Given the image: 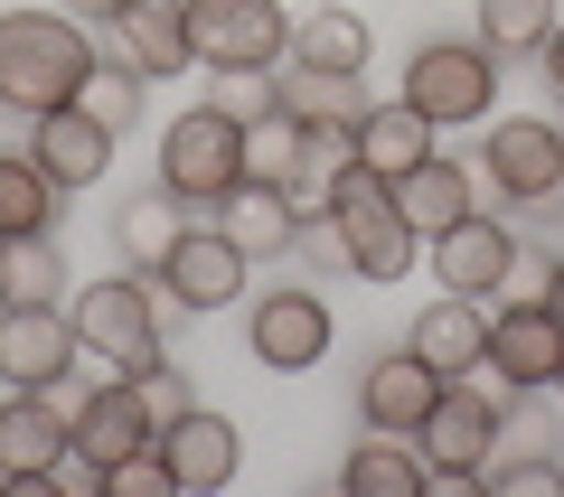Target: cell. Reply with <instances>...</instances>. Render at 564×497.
<instances>
[{"label":"cell","mask_w":564,"mask_h":497,"mask_svg":"<svg viewBox=\"0 0 564 497\" xmlns=\"http://www.w3.org/2000/svg\"><path fill=\"white\" fill-rule=\"evenodd\" d=\"M104 47L76 29V10H0V113H57V103H76L85 66H95Z\"/></svg>","instance_id":"1"},{"label":"cell","mask_w":564,"mask_h":497,"mask_svg":"<svg viewBox=\"0 0 564 497\" xmlns=\"http://www.w3.org/2000/svg\"><path fill=\"white\" fill-rule=\"evenodd\" d=\"M76 339H85V357H95L104 376H141L151 357H170V347H161V300H151L141 273L85 281V291H76Z\"/></svg>","instance_id":"2"},{"label":"cell","mask_w":564,"mask_h":497,"mask_svg":"<svg viewBox=\"0 0 564 497\" xmlns=\"http://www.w3.org/2000/svg\"><path fill=\"white\" fill-rule=\"evenodd\" d=\"M508 422H518V404H508V385L499 376H462V385H443V404H433V413H423V460H433V478H480L489 460H499V432Z\"/></svg>","instance_id":"3"},{"label":"cell","mask_w":564,"mask_h":497,"mask_svg":"<svg viewBox=\"0 0 564 497\" xmlns=\"http://www.w3.org/2000/svg\"><path fill=\"white\" fill-rule=\"evenodd\" d=\"M404 103H414L433 132L489 122V103H499V57H489L480 38H423L414 66H404Z\"/></svg>","instance_id":"4"},{"label":"cell","mask_w":564,"mask_h":497,"mask_svg":"<svg viewBox=\"0 0 564 497\" xmlns=\"http://www.w3.org/2000/svg\"><path fill=\"white\" fill-rule=\"evenodd\" d=\"M329 225H339L348 273H358V281H404V273H414V244H423V235L404 225L395 188H386L377 169H358V159L339 169V207H329Z\"/></svg>","instance_id":"5"},{"label":"cell","mask_w":564,"mask_h":497,"mask_svg":"<svg viewBox=\"0 0 564 497\" xmlns=\"http://www.w3.org/2000/svg\"><path fill=\"white\" fill-rule=\"evenodd\" d=\"M245 179V122L226 103H188L161 132V188H180L188 207H217Z\"/></svg>","instance_id":"6"},{"label":"cell","mask_w":564,"mask_h":497,"mask_svg":"<svg viewBox=\"0 0 564 497\" xmlns=\"http://www.w3.org/2000/svg\"><path fill=\"white\" fill-rule=\"evenodd\" d=\"M188 47L198 66H282L292 57V20L282 0H188Z\"/></svg>","instance_id":"7"},{"label":"cell","mask_w":564,"mask_h":497,"mask_svg":"<svg viewBox=\"0 0 564 497\" xmlns=\"http://www.w3.org/2000/svg\"><path fill=\"white\" fill-rule=\"evenodd\" d=\"M489 376L508 395H545L564 376V319L545 300H489Z\"/></svg>","instance_id":"8"},{"label":"cell","mask_w":564,"mask_h":497,"mask_svg":"<svg viewBox=\"0 0 564 497\" xmlns=\"http://www.w3.org/2000/svg\"><path fill=\"white\" fill-rule=\"evenodd\" d=\"M76 366H85L76 310H57V300H10L0 310V385H57Z\"/></svg>","instance_id":"9"},{"label":"cell","mask_w":564,"mask_h":497,"mask_svg":"<svg viewBox=\"0 0 564 497\" xmlns=\"http://www.w3.org/2000/svg\"><path fill=\"white\" fill-rule=\"evenodd\" d=\"M245 347H254V366H273V376H311V366L329 357V300L321 291H263L254 310H245Z\"/></svg>","instance_id":"10"},{"label":"cell","mask_w":564,"mask_h":497,"mask_svg":"<svg viewBox=\"0 0 564 497\" xmlns=\"http://www.w3.org/2000/svg\"><path fill=\"white\" fill-rule=\"evenodd\" d=\"M104 57H122L151 85L188 76L198 66V47H188V0H122L113 20H104Z\"/></svg>","instance_id":"11"},{"label":"cell","mask_w":564,"mask_h":497,"mask_svg":"<svg viewBox=\"0 0 564 497\" xmlns=\"http://www.w3.org/2000/svg\"><path fill=\"white\" fill-rule=\"evenodd\" d=\"M245 273H254V263L236 254L226 225H188V235L170 244V263H161V291L180 300L188 319H207V310H236L245 300Z\"/></svg>","instance_id":"12"},{"label":"cell","mask_w":564,"mask_h":497,"mask_svg":"<svg viewBox=\"0 0 564 497\" xmlns=\"http://www.w3.org/2000/svg\"><path fill=\"white\" fill-rule=\"evenodd\" d=\"M489 198L499 207L564 198V122H489Z\"/></svg>","instance_id":"13"},{"label":"cell","mask_w":564,"mask_h":497,"mask_svg":"<svg viewBox=\"0 0 564 497\" xmlns=\"http://www.w3.org/2000/svg\"><path fill=\"white\" fill-rule=\"evenodd\" d=\"M508 263H518V235H508L489 207L433 235V281L462 291V300H499V291H508Z\"/></svg>","instance_id":"14"},{"label":"cell","mask_w":564,"mask_h":497,"mask_svg":"<svg viewBox=\"0 0 564 497\" xmlns=\"http://www.w3.org/2000/svg\"><path fill=\"white\" fill-rule=\"evenodd\" d=\"M273 103H282L292 122H311V132H329V141H358V122H367V76L282 57V66H273Z\"/></svg>","instance_id":"15"},{"label":"cell","mask_w":564,"mask_h":497,"mask_svg":"<svg viewBox=\"0 0 564 497\" xmlns=\"http://www.w3.org/2000/svg\"><path fill=\"white\" fill-rule=\"evenodd\" d=\"M161 460H170V488H180V497H207V488H226V478L245 470V441H236L226 413L188 404L180 422H161Z\"/></svg>","instance_id":"16"},{"label":"cell","mask_w":564,"mask_h":497,"mask_svg":"<svg viewBox=\"0 0 564 497\" xmlns=\"http://www.w3.org/2000/svg\"><path fill=\"white\" fill-rule=\"evenodd\" d=\"M76 451L95 460V470H113V460H132V451H161V422H151V404L132 395V376L85 385V404H76Z\"/></svg>","instance_id":"17"},{"label":"cell","mask_w":564,"mask_h":497,"mask_svg":"<svg viewBox=\"0 0 564 497\" xmlns=\"http://www.w3.org/2000/svg\"><path fill=\"white\" fill-rule=\"evenodd\" d=\"M433 404H443V376H433L414 347H395V357H377L358 376V422H367V432H404V441H414Z\"/></svg>","instance_id":"18"},{"label":"cell","mask_w":564,"mask_h":497,"mask_svg":"<svg viewBox=\"0 0 564 497\" xmlns=\"http://www.w3.org/2000/svg\"><path fill=\"white\" fill-rule=\"evenodd\" d=\"M395 188V207H404V225H414L423 244L443 235V225H462V217H480V169L470 159H452V151H433V159H414L404 179H386Z\"/></svg>","instance_id":"19"},{"label":"cell","mask_w":564,"mask_h":497,"mask_svg":"<svg viewBox=\"0 0 564 497\" xmlns=\"http://www.w3.org/2000/svg\"><path fill=\"white\" fill-rule=\"evenodd\" d=\"M29 159H39L66 198H76V188H95L104 169H113V132H104L95 113H76V103H57V113L29 122Z\"/></svg>","instance_id":"20"},{"label":"cell","mask_w":564,"mask_h":497,"mask_svg":"<svg viewBox=\"0 0 564 497\" xmlns=\"http://www.w3.org/2000/svg\"><path fill=\"white\" fill-rule=\"evenodd\" d=\"M404 347H414L443 385H462V376H480V366H489V310H480V300H462V291H443L433 310H414V339H404Z\"/></svg>","instance_id":"21"},{"label":"cell","mask_w":564,"mask_h":497,"mask_svg":"<svg viewBox=\"0 0 564 497\" xmlns=\"http://www.w3.org/2000/svg\"><path fill=\"white\" fill-rule=\"evenodd\" d=\"M188 225H198V217H188V198H180V188H161V179L141 188V198H122V207H113V254H122V273H161L170 244H180Z\"/></svg>","instance_id":"22"},{"label":"cell","mask_w":564,"mask_h":497,"mask_svg":"<svg viewBox=\"0 0 564 497\" xmlns=\"http://www.w3.org/2000/svg\"><path fill=\"white\" fill-rule=\"evenodd\" d=\"M217 225L236 235L245 263H273V254H292V244H302V217H292V198H282L273 179H236V188L217 198Z\"/></svg>","instance_id":"23"},{"label":"cell","mask_w":564,"mask_h":497,"mask_svg":"<svg viewBox=\"0 0 564 497\" xmlns=\"http://www.w3.org/2000/svg\"><path fill=\"white\" fill-rule=\"evenodd\" d=\"M433 122L414 113V103H367V122H358V141H348V159H358V169H377V179H404V169H414V159H433Z\"/></svg>","instance_id":"24"},{"label":"cell","mask_w":564,"mask_h":497,"mask_svg":"<svg viewBox=\"0 0 564 497\" xmlns=\"http://www.w3.org/2000/svg\"><path fill=\"white\" fill-rule=\"evenodd\" d=\"M339 488H367V497H423V488H433V460H423V441L377 432V441H358V451L339 460Z\"/></svg>","instance_id":"25"},{"label":"cell","mask_w":564,"mask_h":497,"mask_svg":"<svg viewBox=\"0 0 564 497\" xmlns=\"http://www.w3.org/2000/svg\"><path fill=\"white\" fill-rule=\"evenodd\" d=\"M57 207H66V188L29 159V141H20V151H0V244L47 235V225H57Z\"/></svg>","instance_id":"26"},{"label":"cell","mask_w":564,"mask_h":497,"mask_svg":"<svg viewBox=\"0 0 564 497\" xmlns=\"http://www.w3.org/2000/svg\"><path fill=\"white\" fill-rule=\"evenodd\" d=\"M311 151H321V132H311V122H292L273 103V113L263 122H245V179H273V188H292L311 169Z\"/></svg>","instance_id":"27"},{"label":"cell","mask_w":564,"mask_h":497,"mask_svg":"<svg viewBox=\"0 0 564 497\" xmlns=\"http://www.w3.org/2000/svg\"><path fill=\"white\" fill-rule=\"evenodd\" d=\"M367 20L358 10H311V20H292V57L302 66H348V76H367Z\"/></svg>","instance_id":"28"},{"label":"cell","mask_w":564,"mask_h":497,"mask_svg":"<svg viewBox=\"0 0 564 497\" xmlns=\"http://www.w3.org/2000/svg\"><path fill=\"white\" fill-rule=\"evenodd\" d=\"M141 103H151V76H132L122 57H95V66H85V85H76V113H95L113 141L141 122Z\"/></svg>","instance_id":"29"},{"label":"cell","mask_w":564,"mask_h":497,"mask_svg":"<svg viewBox=\"0 0 564 497\" xmlns=\"http://www.w3.org/2000/svg\"><path fill=\"white\" fill-rule=\"evenodd\" d=\"M555 38V0H480V47L489 57H536V47Z\"/></svg>","instance_id":"30"},{"label":"cell","mask_w":564,"mask_h":497,"mask_svg":"<svg viewBox=\"0 0 564 497\" xmlns=\"http://www.w3.org/2000/svg\"><path fill=\"white\" fill-rule=\"evenodd\" d=\"M57 291H66L57 225H47V235H20V244H10V300H57Z\"/></svg>","instance_id":"31"},{"label":"cell","mask_w":564,"mask_h":497,"mask_svg":"<svg viewBox=\"0 0 564 497\" xmlns=\"http://www.w3.org/2000/svg\"><path fill=\"white\" fill-rule=\"evenodd\" d=\"M470 488H489V497H564V460H489Z\"/></svg>","instance_id":"32"},{"label":"cell","mask_w":564,"mask_h":497,"mask_svg":"<svg viewBox=\"0 0 564 497\" xmlns=\"http://www.w3.org/2000/svg\"><path fill=\"white\" fill-rule=\"evenodd\" d=\"M132 395L151 404V422H180L188 404H198V385H188V366H170V357H151V366H141V376H132Z\"/></svg>","instance_id":"33"},{"label":"cell","mask_w":564,"mask_h":497,"mask_svg":"<svg viewBox=\"0 0 564 497\" xmlns=\"http://www.w3.org/2000/svg\"><path fill=\"white\" fill-rule=\"evenodd\" d=\"M207 103H226L236 122H263L273 113V66H217V95Z\"/></svg>","instance_id":"34"},{"label":"cell","mask_w":564,"mask_h":497,"mask_svg":"<svg viewBox=\"0 0 564 497\" xmlns=\"http://www.w3.org/2000/svg\"><path fill=\"white\" fill-rule=\"evenodd\" d=\"M161 488H170V460L161 451H132V460L104 470V497H161Z\"/></svg>","instance_id":"35"},{"label":"cell","mask_w":564,"mask_h":497,"mask_svg":"<svg viewBox=\"0 0 564 497\" xmlns=\"http://www.w3.org/2000/svg\"><path fill=\"white\" fill-rule=\"evenodd\" d=\"M555 254H564V244H555ZM555 254H527V244H518V263H508V291H499V300H545V291H555Z\"/></svg>","instance_id":"36"},{"label":"cell","mask_w":564,"mask_h":497,"mask_svg":"<svg viewBox=\"0 0 564 497\" xmlns=\"http://www.w3.org/2000/svg\"><path fill=\"white\" fill-rule=\"evenodd\" d=\"M536 66H545V85H555V103H564V20H555V38L536 47Z\"/></svg>","instance_id":"37"},{"label":"cell","mask_w":564,"mask_h":497,"mask_svg":"<svg viewBox=\"0 0 564 497\" xmlns=\"http://www.w3.org/2000/svg\"><path fill=\"white\" fill-rule=\"evenodd\" d=\"M66 10H76V20H113L122 0H66Z\"/></svg>","instance_id":"38"},{"label":"cell","mask_w":564,"mask_h":497,"mask_svg":"<svg viewBox=\"0 0 564 497\" xmlns=\"http://www.w3.org/2000/svg\"><path fill=\"white\" fill-rule=\"evenodd\" d=\"M545 310H555V319H564V254H555V291H545Z\"/></svg>","instance_id":"39"},{"label":"cell","mask_w":564,"mask_h":497,"mask_svg":"<svg viewBox=\"0 0 564 497\" xmlns=\"http://www.w3.org/2000/svg\"><path fill=\"white\" fill-rule=\"evenodd\" d=\"M0 310H10V244H0Z\"/></svg>","instance_id":"40"},{"label":"cell","mask_w":564,"mask_h":497,"mask_svg":"<svg viewBox=\"0 0 564 497\" xmlns=\"http://www.w3.org/2000/svg\"><path fill=\"white\" fill-rule=\"evenodd\" d=\"M0 488H10V470H0Z\"/></svg>","instance_id":"41"},{"label":"cell","mask_w":564,"mask_h":497,"mask_svg":"<svg viewBox=\"0 0 564 497\" xmlns=\"http://www.w3.org/2000/svg\"><path fill=\"white\" fill-rule=\"evenodd\" d=\"M555 385H564V376H555Z\"/></svg>","instance_id":"42"}]
</instances>
